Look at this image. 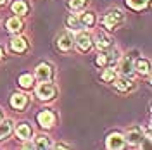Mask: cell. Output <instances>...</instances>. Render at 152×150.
<instances>
[{
  "label": "cell",
  "mask_w": 152,
  "mask_h": 150,
  "mask_svg": "<svg viewBox=\"0 0 152 150\" xmlns=\"http://www.w3.org/2000/svg\"><path fill=\"white\" fill-rule=\"evenodd\" d=\"M121 21H123V14H121V10H109L107 14H105L104 17V26L109 29H114L116 26H119L121 24Z\"/></svg>",
  "instance_id": "obj_1"
},
{
  "label": "cell",
  "mask_w": 152,
  "mask_h": 150,
  "mask_svg": "<svg viewBox=\"0 0 152 150\" xmlns=\"http://www.w3.org/2000/svg\"><path fill=\"white\" fill-rule=\"evenodd\" d=\"M56 86L50 83H40L37 86V97L42 98V100H50L56 97Z\"/></svg>",
  "instance_id": "obj_2"
},
{
  "label": "cell",
  "mask_w": 152,
  "mask_h": 150,
  "mask_svg": "<svg viewBox=\"0 0 152 150\" xmlns=\"http://www.w3.org/2000/svg\"><path fill=\"white\" fill-rule=\"evenodd\" d=\"M124 143H126L124 141V136H121L119 133H113L107 138V149L109 150H123Z\"/></svg>",
  "instance_id": "obj_3"
},
{
  "label": "cell",
  "mask_w": 152,
  "mask_h": 150,
  "mask_svg": "<svg viewBox=\"0 0 152 150\" xmlns=\"http://www.w3.org/2000/svg\"><path fill=\"white\" fill-rule=\"evenodd\" d=\"M95 45L97 48L100 50V52H105V50H109V48L113 47V42H111V38L104 35V33H97L95 35Z\"/></svg>",
  "instance_id": "obj_4"
},
{
  "label": "cell",
  "mask_w": 152,
  "mask_h": 150,
  "mask_svg": "<svg viewBox=\"0 0 152 150\" xmlns=\"http://www.w3.org/2000/svg\"><path fill=\"white\" fill-rule=\"evenodd\" d=\"M37 78L42 83H48L50 78H52V67L48 66V64H40L37 67Z\"/></svg>",
  "instance_id": "obj_5"
},
{
  "label": "cell",
  "mask_w": 152,
  "mask_h": 150,
  "mask_svg": "<svg viewBox=\"0 0 152 150\" xmlns=\"http://www.w3.org/2000/svg\"><path fill=\"white\" fill-rule=\"evenodd\" d=\"M37 119H38V124L42 128H50L54 124V114L50 112V111H42V112L38 114Z\"/></svg>",
  "instance_id": "obj_6"
},
{
  "label": "cell",
  "mask_w": 152,
  "mask_h": 150,
  "mask_svg": "<svg viewBox=\"0 0 152 150\" xmlns=\"http://www.w3.org/2000/svg\"><path fill=\"white\" fill-rule=\"evenodd\" d=\"M142 140H143V135L138 128L130 130V131L126 133V138H124V141H128L130 145H138V143H142Z\"/></svg>",
  "instance_id": "obj_7"
},
{
  "label": "cell",
  "mask_w": 152,
  "mask_h": 150,
  "mask_svg": "<svg viewBox=\"0 0 152 150\" xmlns=\"http://www.w3.org/2000/svg\"><path fill=\"white\" fill-rule=\"evenodd\" d=\"M73 43H75V40H73L71 33H62L61 36L57 38V45H59L61 50H69V48L73 47Z\"/></svg>",
  "instance_id": "obj_8"
},
{
  "label": "cell",
  "mask_w": 152,
  "mask_h": 150,
  "mask_svg": "<svg viewBox=\"0 0 152 150\" xmlns=\"http://www.w3.org/2000/svg\"><path fill=\"white\" fill-rule=\"evenodd\" d=\"M76 45H78V48H80L81 52H86L88 48L92 47V38H90V35L80 33V35L76 36Z\"/></svg>",
  "instance_id": "obj_9"
},
{
  "label": "cell",
  "mask_w": 152,
  "mask_h": 150,
  "mask_svg": "<svg viewBox=\"0 0 152 150\" xmlns=\"http://www.w3.org/2000/svg\"><path fill=\"white\" fill-rule=\"evenodd\" d=\"M26 102H28V98H26V95H23V93H14L10 97V105L14 109H18V111L19 109H24Z\"/></svg>",
  "instance_id": "obj_10"
},
{
  "label": "cell",
  "mask_w": 152,
  "mask_h": 150,
  "mask_svg": "<svg viewBox=\"0 0 152 150\" xmlns=\"http://www.w3.org/2000/svg\"><path fill=\"white\" fill-rule=\"evenodd\" d=\"M26 47H28V43H26V40L21 36H16L10 40V48L14 50V52H24L26 50Z\"/></svg>",
  "instance_id": "obj_11"
},
{
  "label": "cell",
  "mask_w": 152,
  "mask_h": 150,
  "mask_svg": "<svg viewBox=\"0 0 152 150\" xmlns=\"http://www.w3.org/2000/svg\"><path fill=\"white\" fill-rule=\"evenodd\" d=\"M119 73L123 76H126V78L133 73V62H132L130 57H124L123 60H121V64H119Z\"/></svg>",
  "instance_id": "obj_12"
},
{
  "label": "cell",
  "mask_w": 152,
  "mask_h": 150,
  "mask_svg": "<svg viewBox=\"0 0 152 150\" xmlns=\"http://www.w3.org/2000/svg\"><path fill=\"white\" fill-rule=\"evenodd\" d=\"M114 84H116V88L118 90H121V92H128V90H132L133 88V81L130 79V78H119V79H116L114 81Z\"/></svg>",
  "instance_id": "obj_13"
},
{
  "label": "cell",
  "mask_w": 152,
  "mask_h": 150,
  "mask_svg": "<svg viewBox=\"0 0 152 150\" xmlns=\"http://www.w3.org/2000/svg\"><path fill=\"white\" fill-rule=\"evenodd\" d=\"M7 29H9L10 33H19V31L23 29L21 19H18V16H16V17H10L9 21H7Z\"/></svg>",
  "instance_id": "obj_14"
},
{
  "label": "cell",
  "mask_w": 152,
  "mask_h": 150,
  "mask_svg": "<svg viewBox=\"0 0 152 150\" xmlns=\"http://www.w3.org/2000/svg\"><path fill=\"white\" fill-rule=\"evenodd\" d=\"M52 149V143H50V138L47 136H40L35 141V150H50Z\"/></svg>",
  "instance_id": "obj_15"
},
{
  "label": "cell",
  "mask_w": 152,
  "mask_h": 150,
  "mask_svg": "<svg viewBox=\"0 0 152 150\" xmlns=\"http://www.w3.org/2000/svg\"><path fill=\"white\" fill-rule=\"evenodd\" d=\"M12 131V121L9 119H5L4 122H0V140H4V138H7Z\"/></svg>",
  "instance_id": "obj_16"
},
{
  "label": "cell",
  "mask_w": 152,
  "mask_h": 150,
  "mask_svg": "<svg viewBox=\"0 0 152 150\" xmlns=\"http://www.w3.org/2000/svg\"><path fill=\"white\" fill-rule=\"evenodd\" d=\"M78 21H80V24H81V28L83 26H92L95 23V17L92 12H85V14H81L80 17H78Z\"/></svg>",
  "instance_id": "obj_17"
},
{
  "label": "cell",
  "mask_w": 152,
  "mask_h": 150,
  "mask_svg": "<svg viewBox=\"0 0 152 150\" xmlns=\"http://www.w3.org/2000/svg\"><path fill=\"white\" fill-rule=\"evenodd\" d=\"M19 138H23V140H28L29 136H31V128H29L28 124H19L18 130H16Z\"/></svg>",
  "instance_id": "obj_18"
},
{
  "label": "cell",
  "mask_w": 152,
  "mask_h": 150,
  "mask_svg": "<svg viewBox=\"0 0 152 150\" xmlns=\"http://www.w3.org/2000/svg\"><path fill=\"white\" fill-rule=\"evenodd\" d=\"M26 10H28V5L23 2V0H16L14 4H12V12L14 14H26Z\"/></svg>",
  "instance_id": "obj_19"
},
{
  "label": "cell",
  "mask_w": 152,
  "mask_h": 150,
  "mask_svg": "<svg viewBox=\"0 0 152 150\" xmlns=\"http://www.w3.org/2000/svg\"><path fill=\"white\" fill-rule=\"evenodd\" d=\"M133 69H137V71L142 73V74H147V73H149V60H145V59H138Z\"/></svg>",
  "instance_id": "obj_20"
},
{
  "label": "cell",
  "mask_w": 152,
  "mask_h": 150,
  "mask_svg": "<svg viewBox=\"0 0 152 150\" xmlns=\"http://www.w3.org/2000/svg\"><path fill=\"white\" fill-rule=\"evenodd\" d=\"M66 23H67V28H71V29H80L81 28V24H80V21H78L76 16H69V17L66 19Z\"/></svg>",
  "instance_id": "obj_21"
},
{
  "label": "cell",
  "mask_w": 152,
  "mask_h": 150,
  "mask_svg": "<svg viewBox=\"0 0 152 150\" xmlns=\"http://www.w3.org/2000/svg\"><path fill=\"white\" fill-rule=\"evenodd\" d=\"M128 4L132 5L133 9L140 10V9H143V7H147V4H149V0H128Z\"/></svg>",
  "instance_id": "obj_22"
},
{
  "label": "cell",
  "mask_w": 152,
  "mask_h": 150,
  "mask_svg": "<svg viewBox=\"0 0 152 150\" xmlns=\"http://www.w3.org/2000/svg\"><path fill=\"white\" fill-rule=\"evenodd\" d=\"M85 4H86V0H69V2H67V5H69L73 10L83 9V7H85Z\"/></svg>",
  "instance_id": "obj_23"
},
{
  "label": "cell",
  "mask_w": 152,
  "mask_h": 150,
  "mask_svg": "<svg viewBox=\"0 0 152 150\" xmlns=\"http://www.w3.org/2000/svg\"><path fill=\"white\" fill-rule=\"evenodd\" d=\"M31 83H33V78H31V74H23L21 78H19V84H21V86H24V88H29V86H31Z\"/></svg>",
  "instance_id": "obj_24"
},
{
  "label": "cell",
  "mask_w": 152,
  "mask_h": 150,
  "mask_svg": "<svg viewBox=\"0 0 152 150\" xmlns=\"http://www.w3.org/2000/svg\"><path fill=\"white\" fill-rule=\"evenodd\" d=\"M114 78H116L114 69H107L104 74H102V79H104V81H114Z\"/></svg>",
  "instance_id": "obj_25"
},
{
  "label": "cell",
  "mask_w": 152,
  "mask_h": 150,
  "mask_svg": "<svg viewBox=\"0 0 152 150\" xmlns=\"http://www.w3.org/2000/svg\"><path fill=\"white\" fill-rule=\"evenodd\" d=\"M105 62H107V54H104V52L99 54V57H97V64H99V66H104Z\"/></svg>",
  "instance_id": "obj_26"
},
{
  "label": "cell",
  "mask_w": 152,
  "mask_h": 150,
  "mask_svg": "<svg viewBox=\"0 0 152 150\" xmlns=\"http://www.w3.org/2000/svg\"><path fill=\"white\" fill-rule=\"evenodd\" d=\"M23 150H35V145H33V143H26V145L23 147Z\"/></svg>",
  "instance_id": "obj_27"
},
{
  "label": "cell",
  "mask_w": 152,
  "mask_h": 150,
  "mask_svg": "<svg viewBox=\"0 0 152 150\" xmlns=\"http://www.w3.org/2000/svg\"><path fill=\"white\" fill-rule=\"evenodd\" d=\"M54 150H66L64 147H54Z\"/></svg>",
  "instance_id": "obj_28"
},
{
  "label": "cell",
  "mask_w": 152,
  "mask_h": 150,
  "mask_svg": "<svg viewBox=\"0 0 152 150\" xmlns=\"http://www.w3.org/2000/svg\"><path fill=\"white\" fill-rule=\"evenodd\" d=\"M2 55H4V52H2V48H0V59H2Z\"/></svg>",
  "instance_id": "obj_29"
},
{
  "label": "cell",
  "mask_w": 152,
  "mask_h": 150,
  "mask_svg": "<svg viewBox=\"0 0 152 150\" xmlns=\"http://www.w3.org/2000/svg\"><path fill=\"white\" fill-rule=\"evenodd\" d=\"M2 4H5V0H0V5H2Z\"/></svg>",
  "instance_id": "obj_30"
},
{
  "label": "cell",
  "mask_w": 152,
  "mask_h": 150,
  "mask_svg": "<svg viewBox=\"0 0 152 150\" xmlns=\"http://www.w3.org/2000/svg\"><path fill=\"white\" fill-rule=\"evenodd\" d=\"M0 117H2V116H0Z\"/></svg>",
  "instance_id": "obj_31"
}]
</instances>
